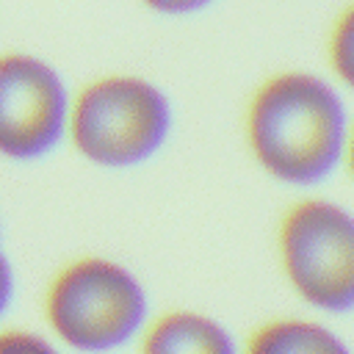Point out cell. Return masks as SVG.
Returning <instances> with one entry per match:
<instances>
[{
  "label": "cell",
  "mask_w": 354,
  "mask_h": 354,
  "mask_svg": "<svg viewBox=\"0 0 354 354\" xmlns=\"http://www.w3.org/2000/svg\"><path fill=\"white\" fill-rule=\"evenodd\" d=\"M348 108L324 75L285 66L254 83L243 105V144L279 185L315 188L340 169Z\"/></svg>",
  "instance_id": "cell-1"
},
{
  "label": "cell",
  "mask_w": 354,
  "mask_h": 354,
  "mask_svg": "<svg viewBox=\"0 0 354 354\" xmlns=\"http://www.w3.org/2000/svg\"><path fill=\"white\" fill-rule=\"evenodd\" d=\"M152 315L138 274L108 254L64 260L41 290L44 332L66 354H113L138 340Z\"/></svg>",
  "instance_id": "cell-2"
},
{
  "label": "cell",
  "mask_w": 354,
  "mask_h": 354,
  "mask_svg": "<svg viewBox=\"0 0 354 354\" xmlns=\"http://www.w3.org/2000/svg\"><path fill=\"white\" fill-rule=\"evenodd\" d=\"M169 94L138 72H102L69 97L66 141L91 166L133 169L155 158L171 136Z\"/></svg>",
  "instance_id": "cell-3"
},
{
  "label": "cell",
  "mask_w": 354,
  "mask_h": 354,
  "mask_svg": "<svg viewBox=\"0 0 354 354\" xmlns=\"http://www.w3.org/2000/svg\"><path fill=\"white\" fill-rule=\"evenodd\" d=\"M277 268L318 315L354 313V213L332 196L293 199L274 227Z\"/></svg>",
  "instance_id": "cell-4"
},
{
  "label": "cell",
  "mask_w": 354,
  "mask_h": 354,
  "mask_svg": "<svg viewBox=\"0 0 354 354\" xmlns=\"http://www.w3.org/2000/svg\"><path fill=\"white\" fill-rule=\"evenodd\" d=\"M69 97L55 64L28 50H0V158L30 163L66 141Z\"/></svg>",
  "instance_id": "cell-5"
},
{
  "label": "cell",
  "mask_w": 354,
  "mask_h": 354,
  "mask_svg": "<svg viewBox=\"0 0 354 354\" xmlns=\"http://www.w3.org/2000/svg\"><path fill=\"white\" fill-rule=\"evenodd\" d=\"M136 354H241V340L224 321L196 307H166L144 324Z\"/></svg>",
  "instance_id": "cell-6"
},
{
  "label": "cell",
  "mask_w": 354,
  "mask_h": 354,
  "mask_svg": "<svg viewBox=\"0 0 354 354\" xmlns=\"http://www.w3.org/2000/svg\"><path fill=\"white\" fill-rule=\"evenodd\" d=\"M241 354H354V348L324 315H271L243 335Z\"/></svg>",
  "instance_id": "cell-7"
},
{
  "label": "cell",
  "mask_w": 354,
  "mask_h": 354,
  "mask_svg": "<svg viewBox=\"0 0 354 354\" xmlns=\"http://www.w3.org/2000/svg\"><path fill=\"white\" fill-rule=\"evenodd\" d=\"M324 61L329 80L340 91L354 94V0L340 6V11L332 17L324 41Z\"/></svg>",
  "instance_id": "cell-8"
},
{
  "label": "cell",
  "mask_w": 354,
  "mask_h": 354,
  "mask_svg": "<svg viewBox=\"0 0 354 354\" xmlns=\"http://www.w3.org/2000/svg\"><path fill=\"white\" fill-rule=\"evenodd\" d=\"M0 354H66L47 332L0 324Z\"/></svg>",
  "instance_id": "cell-9"
},
{
  "label": "cell",
  "mask_w": 354,
  "mask_h": 354,
  "mask_svg": "<svg viewBox=\"0 0 354 354\" xmlns=\"http://www.w3.org/2000/svg\"><path fill=\"white\" fill-rule=\"evenodd\" d=\"M216 0H138V6L160 17H191V14L205 11Z\"/></svg>",
  "instance_id": "cell-10"
},
{
  "label": "cell",
  "mask_w": 354,
  "mask_h": 354,
  "mask_svg": "<svg viewBox=\"0 0 354 354\" xmlns=\"http://www.w3.org/2000/svg\"><path fill=\"white\" fill-rule=\"evenodd\" d=\"M14 299H17V271H14V263L3 246V232H0V321L11 310Z\"/></svg>",
  "instance_id": "cell-11"
},
{
  "label": "cell",
  "mask_w": 354,
  "mask_h": 354,
  "mask_svg": "<svg viewBox=\"0 0 354 354\" xmlns=\"http://www.w3.org/2000/svg\"><path fill=\"white\" fill-rule=\"evenodd\" d=\"M340 169H346L348 180L354 183V116H351V122H348V130H346V144H343Z\"/></svg>",
  "instance_id": "cell-12"
}]
</instances>
